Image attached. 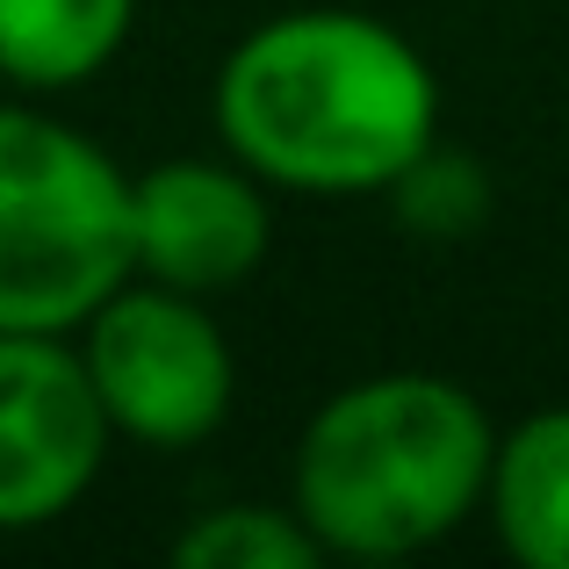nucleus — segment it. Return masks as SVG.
<instances>
[{
    "label": "nucleus",
    "mask_w": 569,
    "mask_h": 569,
    "mask_svg": "<svg viewBox=\"0 0 569 569\" xmlns=\"http://www.w3.org/2000/svg\"><path fill=\"white\" fill-rule=\"evenodd\" d=\"M498 455L483 397L440 368H376L318 397L289 455V505L325 562H403L483 519Z\"/></svg>",
    "instance_id": "obj_2"
},
{
    "label": "nucleus",
    "mask_w": 569,
    "mask_h": 569,
    "mask_svg": "<svg viewBox=\"0 0 569 569\" xmlns=\"http://www.w3.org/2000/svg\"><path fill=\"white\" fill-rule=\"evenodd\" d=\"M217 144L274 194L382 202L440 144V72L397 22L339 0L252 22L209 80Z\"/></svg>",
    "instance_id": "obj_1"
},
{
    "label": "nucleus",
    "mask_w": 569,
    "mask_h": 569,
    "mask_svg": "<svg viewBox=\"0 0 569 569\" xmlns=\"http://www.w3.org/2000/svg\"><path fill=\"white\" fill-rule=\"evenodd\" d=\"M173 562L181 569H318L325 548L289 498L281 505L238 498V505H202L173 533Z\"/></svg>",
    "instance_id": "obj_9"
},
{
    "label": "nucleus",
    "mask_w": 569,
    "mask_h": 569,
    "mask_svg": "<svg viewBox=\"0 0 569 569\" xmlns=\"http://www.w3.org/2000/svg\"><path fill=\"white\" fill-rule=\"evenodd\" d=\"M397 231L411 238H432V246H461L490 223L498 209V181L476 152H455V144H426L411 167L397 173V188L382 194Z\"/></svg>",
    "instance_id": "obj_10"
},
{
    "label": "nucleus",
    "mask_w": 569,
    "mask_h": 569,
    "mask_svg": "<svg viewBox=\"0 0 569 569\" xmlns=\"http://www.w3.org/2000/svg\"><path fill=\"white\" fill-rule=\"evenodd\" d=\"M274 252V188L231 152H181L130 173V274L181 296H238Z\"/></svg>",
    "instance_id": "obj_6"
},
{
    "label": "nucleus",
    "mask_w": 569,
    "mask_h": 569,
    "mask_svg": "<svg viewBox=\"0 0 569 569\" xmlns=\"http://www.w3.org/2000/svg\"><path fill=\"white\" fill-rule=\"evenodd\" d=\"M130 281V173L43 109L0 94V332H80Z\"/></svg>",
    "instance_id": "obj_3"
},
{
    "label": "nucleus",
    "mask_w": 569,
    "mask_h": 569,
    "mask_svg": "<svg viewBox=\"0 0 569 569\" xmlns=\"http://www.w3.org/2000/svg\"><path fill=\"white\" fill-rule=\"evenodd\" d=\"M144 0H0V87L80 94L123 58Z\"/></svg>",
    "instance_id": "obj_8"
},
{
    "label": "nucleus",
    "mask_w": 569,
    "mask_h": 569,
    "mask_svg": "<svg viewBox=\"0 0 569 569\" xmlns=\"http://www.w3.org/2000/svg\"><path fill=\"white\" fill-rule=\"evenodd\" d=\"M483 527L519 569H569V403H541L519 426H498Z\"/></svg>",
    "instance_id": "obj_7"
},
{
    "label": "nucleus",
    "mask_w": 569,
    "mask_h": 569,
    "mask_svg": "<svg viewBox=\"0 0 569 569\" xmlns=\"http://www.w3.org/2000/svg\"><path fill=\"white\" fill-rule=\"evenodd\" d=\"M116 426L72 332H0V533L80 512L109 469Z\"/></svg>",
    "instance_id": "obj_5"
},
{
    "label": "nucleus",
    "mask_w": 569,
    "mask_h": 569,
    "mask_svg": "<svg viewBox=\"0 0 569 569\" xmlns=\"http://www.w3.org/2000/svg\"><path fill=\"white\" fill-rule=\"evenodd\" d=\"M80 361L109 411L116 440L188 455L217 440L238 403V353L209 296H181L130 274L94 318L80 325Z\"/></svg>",
    "instance_id": "obj_4"
}]
</instances>
